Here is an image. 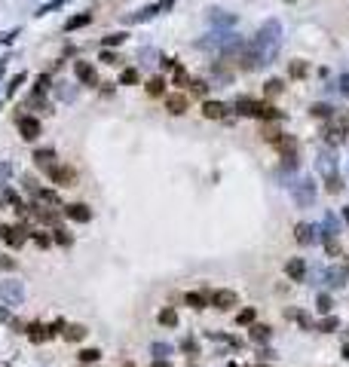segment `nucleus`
Here are the masks:
<instances>
[{"label":"nucleus","mask_w":349,"mask_h":367,"mask_svg":"<svg viewBox=\"0 0 349 367\" xmlns=\"http://www.w3.org/2000/svg\"><path fill=\"white\" fill-rule=\"evenodd\" d=\"M64 328H67V325H64V319H58V322H52L46 331H49V337H58V334H64Z\"/></svg>","instance_id":"obj_27"},{"label":"nucleus","mask_w":349,"mask_h":367,"mask_svg":"<svg viewBox=\"0 0 349 367\" xmlns=\"http://www.w3.org/2000/svg\"><path fill=\"white\" fill-rule=\"evenodd\" d=\"M25 80H28V74H25V70H21V74H15V77H12V80L6 83V95H15V89H18V86H21Z\"/></svg>","instance_id":"obj_23"},{"label":"nucleus","mask_w":349,"mask_h":367,"mask_svg":"<svg viewBox=\"0 0 349 367\" xmlns=\"http://www.w3.org/2000/svg\"><path fill=\"white\" fill-rule=\"evenodd\" d=\"M328 190H331V193H337V190H340V178H334V175H331V178H328Z\"/></svg>","instance_id":"obj_41"},{"label":"nucleus","mask_w":349,"mask_h":367,"mask_svg":"<svg viewBox=\"0 0 349 367\" xmlns=\"http://www.w3.org/2000/svg\"><path fill=\"white\" fill-rule=\"evenodd\" d=\"M34 159H37L40 165H52V159H55V150H52V147H43V150H34Z\"/></svg>","instance_id":"obj_19"},{"label":"nucleus","mask_w":349,"mask_h":367,"mask_svg":"<svg viewBox=\"0 0 349 367\" xmlns=\"http://www.w3.org/2000/svg\"><path fill=\"white\" fill-rule=\"evenodd\" d=\"M64 217L77 221V224H86V221H92V208L86 202H71V205H64Z\"/></svg>","instance_id":"obj_6"},{"label":"nucleus","mask_w":349,"mask_h":367,"mask_svg":"<svg viewBox=\"0 0 349 367\" xmlns=\"http://www.w3.org/2000/svg\"><path fill=\"white\" fill-rule=\"evenodd\" d=\"M147 95H153V98L166 95V80H162V77H153V80L147 83Z\"/></svg>","instance_id":"obj_17"},{"label":"nucleus","mask_w":349,"mask_h":367,"mask_svg":"<svg viewBox=\"0 0 349 367\" xmlns=\"http://www.w3.org/2000/svg\"><path fill=\"white\" fill-rule=\"evenodd\" d=\"M15 34H18V28H15V31H9V34H0V43H9V40H12Z\"/></svg>","instance_id":"obj_42"},{"label":"nucleus","mask_w":349,"mask_h":367,"mask_svg":"<svg viewBox=\"0 0 349 367\" xmlns=\"http://www.w3.org/2000/svg\"><path fill=\"white\" fill-rule=\"evenodd\" d=\"M101 61H104V64H120V58H117L113 52H107V49L101 52Z\"/></svg>","instance_id":"obj_37"},{"label":"nucleus","mask_w":349,"mask_h":367,"mask_svg":"<svg viewBox=\"0 0 349 367\" xmlns=\"http://www.w3.org/2000/svg\"><path fill=\"white\" fill-rule=\"evenodd\" d=\"M175 83H178V86L187 83V70H184V67H175Z\"/></svg>","instance_id":"obj_39"},{"label":"nucleus","mask_w":349,"mask_h":367,"mask_svg":"<svg viewBox=\"0 0 349 367\" xmlns=\"http://www.w3.org/2000/svg\"><path fill=\"white\" fill-rule=\"evenodd\" d=\"M285 273H288V279H294V282H304V279H307V263H304L300 257H291V260L285 263Z\"/></svg>","instance_id":"obj_9"},{"label":"nucleus","mask_w":349,"mask_h":367,"mask_svg":"<svg viewBox=\"0 0 349 367\" xmlns=\"http://www.w3.org/2000/svg\"><path fill=\"white\" fill-rule=\"evenodd\" d=\"M316 233H319L316 227H310V224H297V233H294V239H297L300 245H313V242L319 239Z\"/></svg>","instance_id":"obj_10"},{"label":"nucleus","mask_w":349,"mask_h":367,"mask_svg":"<svg viewBox=\"0 0 349 367\" xmlns=\"http://www.w3.org/2000/svg\"><path fill=\"white\" fill-rule=\"evenodd\" d=\"M334 328H337V319H331V315H328V319H322V322H319V331H325V334H331V331H334Z\"/></svg>","instance_id":"obj_28"},{"label":"nucleus","mask_w":349,"mask_h":367,"mask_svg":"<svg viewBox=\"0 0 349 367\" xmlns=\"http://www.w3.org/2000/svg\"><path fill=\"white\" fill-rule=\"evenodd\" d=\"M261 135H264L267 141H273V144H279V132H276L273 126H267V129H261Z\"/></svg>","instance_id":"obj_31"},{"label":"nucleus","mask_w":349,"mask_h":367,"mask_svg":"<svg viewBox=\"0 0 349 367\" xmlns=\"http://www.w3.org/2000/svg\"><path fill=\"white\" fill-rule=\"evenodd\" d=\"M187 107H190V98H187V95H181V92H175V95H166V110H169L172 116H181V113H187Z\"/></svg>","instance_id":"obj_7"},{"label":"nucleus","mask_w":349,"mask_h":367,"mask_svg":"<svg viewBox=\"0 0 349 367\" xmlns=\"http://www.w3.org/2000/svg\"><path fill=\"white\" fill-rule=\"evenodd\" d=\"M325 248H328V254H331V257H337V254H340V242H334L331 236H328V242H325Z\"/></svg>","instance_id":"obj_35"},{"label":"nucleus","mask_w":349,"mask_h":367,"mask_svg":"<svg viewBox=\"0 0 349 367\" xmlns=\"http://www.w3.org/2000/svg\"><path fill=\"white\" fill-rule=\"evenodd\" d=\"M25 190H28V193H34V199H37V196H40V190H43V187H40V184H37V178H31V175H28V178H25Z\"/></svg>","instance_id":"obj_26"},{"label":"nucleus","mask_w":349,"mask_h":367,"mask_svg":"<svg viewBox=\"0 0 349 367\" xmlns=\"http://www.w3.org/2000/svg\"><path fill=\"white\" fill-rule=\"evenodd\" d=\"M313 116H331V107L328 104H313Z\"/></svg>","instance_id":"obj_33"},{"label":"nucleus","mask_w":349,"mask_h":367,"mask_svg":"<svg viewBox=\"0 0 349 367\" xmlns=\"http://www.w3.org/2000/svg\"><path fill=\"white\" fill-rule=\"evenodd\" d=\"M34 242H37L40 248H49V245H52V239H49L46 233H34Z\"/></svg>","instance_id":"obj_34"},{"label":"nucleus","mask_w":349,"mask_h":367,"mask_svg":"<svg viewBox=\"0 0 349 367\" xmlns=\"http://www.w3.org/2000/svg\"><path fill=\"white\" fill-rule=\"evenodd\" d=\"M184 303H187L190 309H205V306H208V297L199 294V291H187V294H184Z\"/></svg>","instance_id":"obj_12"},{"label":"nucleus","mask_w":349,"mask_h":367,"mask_svg":"<svg viewBox=\"0 0 349 367\" xmlns=\"http://www.w3.org/2000/svg\"><path fill=\"white\" fill-rule=\"evenodd\" d=\"M150 367H172V364H169L166 358H156V361H153V364H150Z\"/></svg>","instance_id":"obj_44"},{"label":"nucleus","mask_w":349,"mask_h":367,"mask_svg":"<svg viewBox=\"0 0 349 367\" xmlns=\"http://www.w3.org/2000/svg\"><path fill=\"white\" fill-rule=\"evenodd\" d=\"M61 3H64V0H49V3H43V6L37 9V15H46V12H52V9H55V6H61Z\"/></svg>","instance_id":"obj_32"},{"label":"nucleus","mask_w":349,"mask_h":367,"mask_svg":"<svg viewBox=\"0 0 349 367\" xmlns=\"http://www.w3.org/2000/svg\"><path fill=\"white\" fill-rule=\"evenodd\" d=\"M0 239H3L12 251H18V248L28 242V230H25V227H9V224H3V227H0Z\"/></svg>","instance_id":"obj_4"},{"label":"nucleus","mask_w":349,"mask_h":367,"mask_svg":"<svg viewBox=\"0 0 349 367\" xmlns=\"http://www.w3.org/2000/svg\"><path fill=\"white\" fill-rule=\"evenodd\" d=\"M15 129H18L21 141H28V144L40 138V119H37V116H18V119H15Z\"/></svg>","instance_id":"obj_5"},{"label":"nucleus","mask_w":349,"mask_h":367,"mask_svg":"<svg viewBox=\"0 0 349 367\" xmlns=\"http://www.w3.org/2000/svg\"><path fill=\"white\" fill-rule=\"evenodd\" d=\"M304 74H307V64H304V61H294V64H291V77H304Z\"/></svg>","instance_id":"obj_36"},{"label":"nucleus","mask_w":349,"mask_h":367,"mask_svg":"<svg viewBox=\"0 0 349 367\" xmlns=\"http://www.w3.org/2000/svg\"><path fill=\"white\" fill-rule=\"evenodd\" d=\"M343 358H349V343H343Z\"/></svg>","instance_id":"obj_45"},{"label":"nucleus","mask_w":349,"mask_h":367,"mask_svg":"<svg viewBox=\"0 0 349 367\" xmlns=\"http://www.w3.org/2000/svg\"><path fill=\"white\" fill-rule=\"evenodd\" d=\"M254 315H258V312H254L251 306H245V309L236 315V325H254Z\"/></svg>","instance_id":"obj_24"},{"label":"nucleus","mask_w":349,"mask_h":367,"mask_svg":"<svg viewBox=\"0 0 349 367\" xmlns=\"http://www.w3.org/2000/svg\"><path fill=\"white\" fill-rule=\"evenodd\" d=\"M153 352H156V355L162 358V355H169V346H153Z\"/></svg>","instance_id":"obj_43"},{"label":"nucleus","mask_w":349,"mask_h":367,"mask_svg":"<svg viewBox=\"0 0 349 367\" xmlns=\"http://www.w3.org/2000/svg\"><path fill=\"white\" fill-rule=\"evenodd\" d=\"M58 98H61V101H71V98H74V89H67V83H58Z\"/></svg>","instance_id":"obj_30"},{"label":"nucleus","mask_w":349,"mask_h":367,"mask_svg":"<svg viewBox=\"0 0 349 367\" xmlns=\"http://www.w3.org/2000/svg\"><path fill=\"white\" fill-rule=\"evenodd\" d=\"M74 74H77L80 83H86V86H98V74H95V67H92L89 61H77V64H74Z\"/></svg>","instance_id":"obj_8"},{"label":"nucleus","mask_w":349,"mask_h":367,"mask_svg":"<svg viewBox=\"0 0 349 367\" xmlns=\"http://www.w3.org/2000/svg\"><path fill=\"white\" fill-rule=\"evenodd\" d=\"M319 309H322V312H331V297L322 294V297H319Z\"/></svg>","instance_id":"obj_40"},{"label":"nucleus","mask_w":349,"mask_h":367,"mask_svg":"<svg viewBox=\"0 0 349 367\" xmlns=\"http://www.w3.org/2000/svg\"><path fill=\"white\" fill-rule=\"evenodd\" d=\"M159 325H162V328H175V325H178V312H175L172 306H166V309L159 312Z\"/></svg>","instance_id":"obj_18"},{"label":"nucleus","mask_w":349,"mask_h":367,"mask_svg":"<svg viewBox=\"0 0 349 367\" xmlns=\"http://www.w3.org/2000/svg\"><path fill=\"white\" fill-rule=\"evenodd\" d=\"M77 358H80L83 364H92V361H98V358H101V352H98V349H80V355H77Z\"/></svg>","instance_id":"obj_25"},{"label":"nucleus","mask_w":349,"mask_h":367,"mask_svg":"<svg viewBox=\"0 0 349 367\" xmlns=\"http://www.w3.org/2000/svg\"><path fill=\"white\" fill-rule=\"evenodd\" d=\"M120 83H123V86H135V83H138V70H135V67H126V70L120 74Z\"/></svg>","instance_id":"obj_22"},{"label":"nucleus","mask_w":349,"mask_h":367,"mask_svg":"<svg viewBox=\"0 0 349 367\" xmlns=\"http://www.w3.org/2000/svg\"><path fill=\"white\" fill-rule=\"evenodd\" d=\"M267 92H270V95H279V92H282V83H279V80H270V83H267Z\"/></svg>","instance_id":"obj_38"},{"label":"nucleus","mask_w":349,"mask_h":367,"mask_svg":"<svg viewBox=\"0 0 349 367\" xmlns=\"http://www.w3.org/2000/svg\"><path fill=\"white\" fill-rule=\"evenodd\" d=\"M86 334H89V331H86L83 325H67V328H64V340H67V343H80Z\"/></svg>","instance_id":"obj_14"},{"label":"nucleus","mask_w":349,"mask_h":367,"mask_svg":"<svg viewBox=\"0 0 349 367\" xmlns=\"http://www.w3.org/2000/svg\"><path fill=\"white\" fill-rule=\"evenodd\" d=\"M343 217H346V221H349V208H346V214H343Z\"/></svg>","instance_id":"obj_47"},{"label":"nucleus","mask_w":349,"mask_h":367,"mask_svg":"<svg viewBox=\"0 0 349 367\" xmlns=\"http://www.w3.org/2000/svg\"><path fill=\"white\" fill-rule=\"evenodd\" d=\"M28 337H31L34 343H43V340H49V331H46L43 325H31V328H28Z\"/></svg>","instance_id":"obj_20"},{"label":"nucleus","mask_w":349,"mask_h":367,"mask_svg":"<svg viewBox=\"0 0 349 367\" xmlns=\"http://www.w3.org/2000/svg\"><path fill=\"white\" fill-rule=\"evenodd\" d=\"M89 21H92V12H80V15H74V18L64 21V31H77V28H83Z\"/></svg>","instance_id":"obj_15"},{"label":"nucleus","mask_w":349,"mask_h":367,"mask_svg":"<svg viewBox=\"0 0 349 367\" xmlns=\"http://www.w3.org/2000/svg\"><path fill=\"white\" fill-rule=\"evenodd\" d=\"M37 199H40L43 205H52V208L58 205V193H55V190H46V187L40 190V196H37Z\"/></svg>","instance_id":"obj_21"},{"label":"nucleus","mask_w":349,"mask_h":367,"mask_svg":"<svg viewBox=\"0 0 349 367\" xmlns=\"http://www.w3.org/2000/svg\"><path fill=\"white\" fill-rule=\"evenodd\" d=\"M120 367H135V364H132V361H123V364H120Z\"/></svg>","instance_id":"obj_46"},{"label":"nucleus","mask_w":349,"mask_h":367,"mask_svg":"<svg viewBox=\"0 0 349 367\" xmlns=\"http://www.w3.org/2000/svg\"><path fill=\"white\" fill-rule=\"evenodd\" d=\"M52 242H55V245H61V248H71V245H74V236H71L67 230L55 227V233H52Z\"/></svg>","instance_id":"obj_16"},{"label":"nucleus","mask_w":349,"mask_h":367,"mask_svg":"<svg viewBox=\"0 0 349 367\" xmlns=\"http://www.w3.org/2000/svg\"><path fill=\"white\" fill-rule=\"evenodd\" d=\"M236 110L245 113V116H258V119H279V110L267 101H251V98H242L236 101Z\"/></svg>","instance_id":"obj_1"},{"label":"nucleus","mask_w":349,"mask_h":367,"mask_svg":"<svg viewBox=\"0 0 349 367\" xmlns=\"http://www.w3.org/2000/svg\"><path fill=\"white\" fill-rule=\"evenodd\" d=\"M267 367H270V364H267Z\"/></svg>","instance_id":"obj_48"},{"label":"nucleus","mask_w":349,"mask_h":367,"mask_svg":"<svg viewBox=\"0 0 349 367\" xmlns=\"http://www.w3.org/2000/svg\"><path fill=\"white\" fill-rule=\"evenodd\" d=\"M123 40H126V34H110V37H104V49L107 46H120Z\"/></svg>","instance_id":"obj_29"},{"label":"nucleus","mask_w":349,"mask_h":367,"mask_svg":"<svg viewBox=\"0 0 349 367\" xmlns=\"http://www.w3.org/2000/svg\"><path fill=\"white\" fill-rule=\"evenodd\" d=\"M236 303H239V294H236V291H230V288H218V291H212V294H208V306H215V309H221V312L233 309Z\"/></svg>","instance_id":"obj_2"},{"label":"nucleus","mask_w":349,"mask_h":367,"mask_svg":"<svg viewBox=\"0 0 349 367\" xmlns=\"http://www.w3.org/2000/svg\"><path fill=\"white\" fill-rule=\"evenodd\" d=\"M254 343H267L270 337H273V328L270 325H251V334H248Z\"/></svg>","instance_id":"obj_13"},{"label":"nucleus","mask_w":349,"mask_h":367,"mask_svg":"<svg viewBox=\"0 0 349 367\" xmlns=\"http://www.w3.org/2000/svg\"><path fill=\"white\" fill-rule=\"evenodd\" d=\"M224 113H227V107L221 101H205L202 104V116H208V119H221Z\"/></svg>","instance_id":"obj_11"},{"label":"nucleus","mask_w":349,"mask_h":367,"mask_svg":"<svg viewBox=\"0 0 349 367\" xmlns=\"http://www.w3.org/2000/svg\"><path fill=\"white\" fill-rule=\"evenodd\" d=\"M46 175L58 184V187H77V172L71 165H46Z\"/></svg>","instance_id":"obj_3"}]
</instances>
